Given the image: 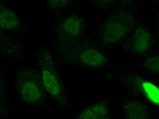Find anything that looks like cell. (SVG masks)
I'll use <instances>...</instances> for the list:
<instances>
[{
  "label": "cell",
  "instance_id": "cell-1",
  "mask_svg": "<svg viewBox=\"0 0 159 119\" xmlns=\"http://www.w3.org/2000/svg\"><path fill=\"white\" fill-rule=\"evenodd\" d=\"M16 87L17 94L27 104L37 105L44 101L45 90L36 70L27 69L18 73Z\"/></svg>",
  "mask_w": 159,
  "mask_h": 119
},
{
  "label": "cell",
  "instance_id": "cell-2",
  "mask_svg": "<svg viewBox=\"0 0 159 119\" xmlns=\"http://www.w3.org/2000/svg\"><path fill=\"white\" fill-rule=\"evenodd\" d=\"M38 60L44 89L53 98L60 99L62 94V88L54 69L51 54L47 50L41 49L39 53Z\"/></svg>",
  "mask_w": 159,
  "mask_h": 119
},
{
  "label": "cell",
  "instance_id": "cell-3",
  "mask_svg": "<svg viewBox=\"0 0 159 119\" xmlns=\"http://www.w3.org/2000/svg\"><path fill=\"white\" fill-rule=\"evenodd\" d=\"M133 17L127 12H120L105 23L102 40L106 44H113L124 39L133 25Z\"/></svg>",
  "mask_w": 159,
  "mask_h": 119
},
{
  "label": "cell",
  "instance_id": "cell-4",
  "mask_svg": "<svg viewBox=\"0 0 159 119\" xmlns=\"http://www.w3.org/2000/svg\"><path fill=\"white\" fill-rule=\"evenodd\" d=\"M150 33L142 28H138L133 34L129 41L130 50L137 54L147 52L151 45Z\"/></svg>",
  "mask_w": 159,
  "mask_h": 119
},
{
  "label": "cell",
  "instance_id": "cell-5",
  "mask_svg": "<svg viewBox=\"0 0 159 119\" xmlns=\"http://www.w3.org/2000/svg\"><path fill=\"white\" fill-rule=\"evenodd\" d=\"M77 119H110V109L102 103L92 104L84 108Z\"/></svg>",
  "mask_w": 159,
  "mask_h": 119
},
{
  "label": "cell",
  "instance_id": "cell-6",
  "mask_svg": "<svg viewBox=\"0 0 159 119\" xmlns=\"http://www.w3.org/2000/svg\"><path fill=\"white\" fill-rule=\"evenodd\" d=\"M79 59L83 65L91 68L101 67L107 62L106 57L102 52L91 48L82 51Z\"/></svg>",
  "mask_w": 159,
  "mask_h": 119
},
{
  "label": "cell",
  "instance_id": "cell-7",
  "mask_svg": "<svg viewBox=\"0 0 159 119\" xmlns=\"http://www.w3.org/2000/svg\"><path fill=\"white\" fill-rule=\"evenodd\" d=\"M20 25L17 15L12 11L0 6V30L16 31Z\"/></svg>",
  "mask_w": 159,
  "mask_h": 119
},
{
  "label": "cell",
  "instance_id": "cell-8",
  "mask_svg": "<svg viewBox=\"0 0 159 119\" xmlns=\"http://www.w3.org/2000/svg\"><path fill=\"white\" fill-rule=\"evenodd\" d=\"M124 112L125 119H149L146 107L143 103L135 100L125 103Z\"/></svg>",
  "mask_w": 159,
  "mask_h": 119
},
{
  "label": "cell",
  "instance_id": "cell-9",
  "mask_svg": "<svg viewBox=\"0 0 159 119\" xmlns=\"http://www.w3.org/2000/svg\"><path fill=\"white\" fill-rule=\"evenodd\" d=\"M62 28L65 34L75 37L79 35L82 31L83 23L79 17L71 16L64 21Z\"/></svg>",
  "mask_w": 159,
  "mask_h": 119
},
{
  "label": "cell",
  "instance_id": "cell-10",
  "mask_svg": "<svg viewBox=\"0 0 159 119\" xmlns=\"http://www.w3.org/2000/svg\"><path fill=\"white\" fill-rule=\"evenodd\" d=\"M141 87L148 100L156 105L159 104V91L158 87L151 82L143 81Z\"/></svg>",
  "mask_w": 159,
  "mask_h": 119
},
{
  "label": "cell",
  "instance_id": "cell-11",
  "mask_svg": "<svg viewBox=\"0 0 159 119\" xmlns=\"http://www.w3.org/2000/svg\"><path fill=\"white\" fill-rule=\"evenodd\" d=\"M146 68L151 72L158 74L159 71V58L157 55L148 58L144 63Z\"/></svg>",
  "mask_w": 159,
  "mask_h": 119
},
{
  "label": "cell",
  "instance_id": "cell-12",
  "mask_svg": "<svg viewBox=\"0 0 159 119\" xmlns=\"http://www.w3.org/2000/svg\"><path fill=\"white\" fill-rule=\"evenodd\" d=\"M49 3L52 6H64L65 5L66 3L67 2V1H49Z\"/></svg>",
  "mask_w": 159,
  "mask_h": 119
},
{
  "label": "cell",
  "instance_id": "cell-13",
  "mask_svg": "<svg viewBox=\"0 0 159 119\" xmlns=\"http://www.w3.org/2000/svg\"><path fill=\"white\" fill-rule=\"evenodd\" d=\"M4 82V78L3 74L2 71L0 69V93L2 92V89L3 86Z\"/></svg>",
  "mask_w": 159,
  "mask_h": 119
},
{
  "label": "cell",
  "instance_id": "cell-14",
  "mask_svg": "<svg viewBox=\"0 0 159 119\" xmlns=\"http://www.w3.org/2000/svg\"><path fill=\"white\" fill-rule=\"evenodd\" d=\"M3 107L2 106V104L0 103V115L2 113L3 110Z\"/></svg>",
  "mask_w": 159,
  "mask_h": 119
}]
</instances>
